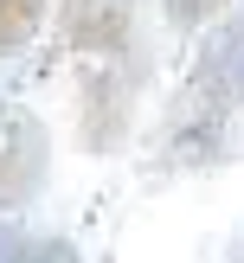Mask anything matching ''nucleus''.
Here are the masks:
<instances>
[{"instance_id": "obj_1", "label": "nucleus", "mask_w": 244, "mask_h": 263, "mask_svg": "<svg viewBox=\"0 0 244 263\" xmlns=\"http://www.w3.org/2000/svg\"><path fill=\"white\" fill-rule=\"evenodd\" d=\"M45 180V128L32 116H0V205H26Z\"/></svg>"}, {"instance_id": "obj_5", "label": "nucleus", "mask_w": 244, "mask_h": 263, "mask_svg": "<svg viewBox=\"0 0 244 263\" xmlns=\"http://www.w3.org/2000/svg\"><path fill=\"white\" fill-rule=\"evenodd\" d=\"M212 7H225V0H167V20L174 26H199Z\"/></svg>"}, {"instance_id": "obj_2", "label": "nucleus", "mask_w": 244, "mask_h": 263, "mask_svg": "<svg viewBox=\"0 0 244 263\" xmlns=\"http://www.w3.org/2000/svg\"><path fill=\"white\" fill-rule=\"evenodd\" d=\"M71 45L84 51H116L128 39V20H122V0H71Z\"/></svg>"}, {"instance_id": "obj_4", "label": "nucleus", "mask_w": 244, "mask_h": 263, "mask_svg": "<svg viewBox=\"0 0 244 263\" xmlns=\"http://www.w3.org/2000/svg\"><path fill=\"white\" fill-rule=\"evenodd\" d=\"M0 257H26V263H64V257H77L64 238H20V231H0Z\"/></svg>"}, {"instance_id": "obj_3", "label": "nucleus", "mask_w": 244, "mask_h": 263, "mask_svg": "<svg viewBox=\"0 0 244 263\" xmlns=\"http://www.w3.org/2000/svg\"><path fill=\"white\" fill-rule=\"evenodd\" d=\"M39 20H45V0H0V58L32 45Z\"/></svg>"}]
</instances>
